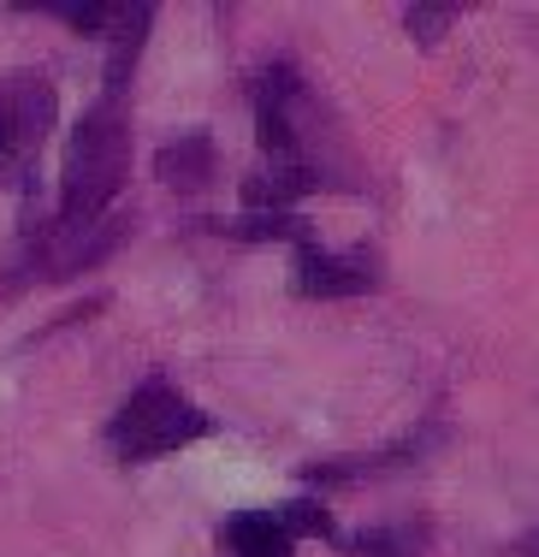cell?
<instances>
[{"mask_svg": "<svg viewBox=\"0 0 539 557\" xmlns=\"http://www.w3.org/2000/svg\"><path fill=\"white\" fill-rule=\"evenodd\" d=\"M154 30V7L130 0L108 30V72L101 96L84 108L77 131L65 137L60 208L30 214L24 232L0 249V297H18L30 285H65V278L101 268L125 244L130 220L113 214L130 178V77H137L142 42Z\"/></svg>", "mask_w": 539, "mask_h": 557, "instance_id": "6da1fadb", "label": "cell"}, {"mask_svg": "<svg viewBox=\"0 0 539 557\" xmlns=\"http://www.w3.org/2000/svg\"><path fill=\"white\" fill-rule=\"evenodd\" d=\"M249 113H255L261 161L243 178V214H297L302 196L356 184L344 172V137H338L333 113L321 108L314 84L291 54L249 72Z\"/></svg>", "mask_w": 539, "mask_h": 557, "instance_id": "7a4b0ae2", "label": "cell"}, {"mask_svg": "<svg viewBox=\"0 0 539 557\" xmlns=\"http://www.w3.org/2000/svg\"><path fill=\"white\" fill-rule=\"evenodd\" d=\"M208 433H214V416H208L190 392H178L166 374H149L142 386L125 392V404L113 409V421H108L101 440H108L113 462L142 469V462H161L184 445L208 440Z\"/></svg>", "mask_w": 539, "mask_h": 557, "instance_id": "3957f363", "label": "cell"}, {"mask_svg": "<svg viewBox=\"0 0 539 557\" xmlns=\"http://www.w3.org/2000/svg\"><path fill=\"white\" fill-rule=\"evenodd\" d=\"M60 119V96L36 72H0V184L24 190L36 202V166L42 143Z\"/></svg>", "mask_w": 539, "mask_h": 557, "instance_id": "277c9868", "label": "cell"}, {"mask_svg": "<svg viewBox=\"0 0 539 557\" xmlns=\"http://www.w3.org/2000/svg\"><path fill=\"white\" fill-rule=\"evenodd\" d=\"M374 285H379V249L374 244L333 249V244H321V232H302L291 244V290L302 302L367 297Z\"/></svg>", "mask_w": 539, "mask_h": 557, "instance_id": "5b68a950", "label": "cell"}, {"mask_svg": "<svg viewBox=\"0 0 539 557\" xmlns=\"http://www.w3.org/2000/svg\"><path fill=\"white\" fill-rule=\"evenodd\" d=\"M439 421H427V428H415V433H398L391 445H379V450H356V457H321V462H302L297 469V481L309 486V498L321 493V486H356V481H379V474H403V469H415L421 457H433L439 450Z\"/></svg>", "mask_w": 539, "mask_h": 557, "instance_id": "8992f818", "label": "cell"}, {"mask_svg": "<svg viewBox=\"0 0 539 557\" xmlns=\"http://www.w3.org/2000/svg\"><path fill=\"white\" fill-rule=\"evenodd\" d=\"M220 552L226 557H297V534L279 516V504L273 510H231L220 522Z\"/></svg>", "mask_w": 539, "mask_h": 557, "instance_id": "52a82bcc", "label": "cell"}, {"mask_svg": "<svg viewBox=\"0 0 539 557\" xmlns=\"http://www.w3.org/2000/svg\"><path fill=\"white\" fill-rule=\"evenodd\" d=\"M214 137L208 131H184V137H173L161 149V161H154V172H161V184H173L178 196H202L208 184H214Z\"/></svg>", "mask_w": 539, "mask_h": 557, "instance_id": "ba28073f", "label": "cell"}, {"mask_svg": "<svg viewBox=\"0 0 539 557\" xmlns=\"http://www.w3.org/2000/svg\"><path fill=\"white\" fill-rule=\"evenodd\" d=\"M344 552H356V557H421L427 552V534H421V528H367V534L344 540Z\"/></svg>", "mask_w": 539, "mask_h": 557, "instance_id": "9c48e42d", "label": "cell"}, {"mask_svg": "<svg viewBox=\"0 0 539 557\" xmlns=\"http://www.w3.org/2000/svg\"><path fill=\"white\" fill-rule=\"evenodd\" d=\"M463 12H468L463 0H421V7H403V30H410L421 48H433Z\"/></svg>", "mask_w": 539, "mask_h": 557, "instance_id": "30bf717a", "label": "cell"}]
</instances>
